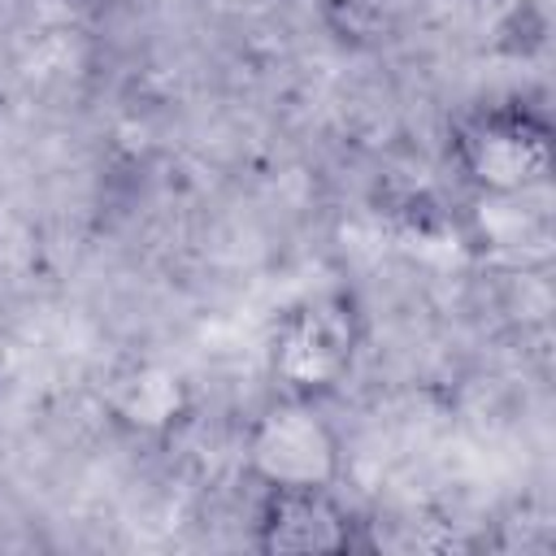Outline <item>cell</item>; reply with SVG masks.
Returning a JSON list of instances; mask_svg holds the SVG:
<instances>
[{"mask_svg": "<svg viewBox=\"0 0 556 556\" xmlns=\"http://www.w3.org/2000/svg\"><path fill=\"white\" fill-rule=\"evenodd\" d=\"M452 165L460 178L491 195L513 200L547 182L552 174V126L521 100L482 104L452 126Z\"/></svg>", "mask_w": 556, "mask_h": 556, "instance_id": "cell-1", "label": "cell"}, {"mask_svg": "<svg viewBox=\"0 0 556 556\" xmlns=\"http://www.w3.org/2000/svg\"><path fill=\"white\" fill-rule=\"evenodd\" d=\"M361 352V317L343 291H317L287 304L269 326V374L278 391L326 400L348 382Z\"/></svg>", "mask_w": 556, "mask_h": 556, "instance_id": "cell-2", "label": "cell"}, {"mask_svg": "<svg viewBox=\"0 0 556 556\" xmlns=\"http://www.w3.org/2000/svg\"><path fill=\"white\" fill-rule=\"evenodd\" d=\"M243 469L269 486H339L343 478V439L321 413V400L278 391L265 400L243 430Z\"/></svg>", "mask_w": 556, "mask_h": 556, "instance_id": "cell-3", "label": "cell"}, {"mask_svg": "<svg viewBox=\"0 0 556 556\" xmlns=\"http://www.w3.org/2000/svg\"><path fill=\"white\" fill-rule=\"evenodd\" d=\"M361 526L339 486H269L252 513V547L265 556H343L365 547Z\"/></svg>", "mask_w": 556, "mask_h": 556, "instance_id": "cell-4", "label": "cell"}, {"mask_svg": "<svg viewBox=\"0 0 556 556\" xmlns=\"http://www.w3.org/2000/svg\"><path fill=\"white\" fill-rule=\"evenodd\" d=\"M187 408H191L187 378L156 361H139L122 369L109 391V413L130 434H165L187 417Z\"/></svg>", "mask_w": 556, "mask_h": 556, "instance_id": "cell-5", "label": "cell"}]
</instances>
